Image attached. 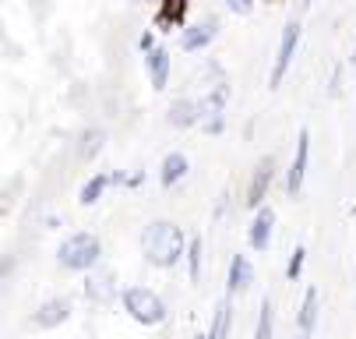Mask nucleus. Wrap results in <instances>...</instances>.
I'll list each match as a JSON object with an SVG mask.
<instances>
[{
    "label": "nucleus",
    "mask_w": 356,
    "mask_h": 339,
    "mask_svg": "<svg viewBox=\"0 0 356 339\" xmlns=\"http://www.w3.org/2000/svg\"><path fill=\"white\" fill-rule=\"evenodd\" d=\"M194 339H212V332H197Z\"/></svg>",
    "instance_id": "28"
},
{
    "label": "nucleus",
    "mask_w": 356,
    "mask_h": 339,
    "mask_svg": "<svg viewBox=\"0 0 356 339\" xmlns=\"http://www.w3.org/2000/svg\"><path fill=\"white\" fill-rule=\"evenodd\" d=\"M314 325H318V290L311 286L307 294H303V304L296 311V339H311L314 336Z\"/></svg>",
    "instance_id": "14"
},
{
    "label": "nucleus",
    "mask_w": 356,
    "mask_h": 339,
    "mask_svg": "<svg viewBox=\"0 0 356 339\" xmlns=\"http://www.w3.org/2000/svg\"><path fill=\"white\" fill-rule=\"evenodd\" d=\"M272 233H275V212H272L268 205H261L258 212H254L250 226H247V244H250L254 251H268Z\"/></svg>",
    "instance_id": "7"
},
{
    "label": "nucleus",
    "mask_w": 356,
    "mask_h": 339,
    "mask_svg": "<svg viewBox=\"0 0 356 339\" xmlns=\"http://www.w3.org/2000/svg\"><path fill=\"white\" fill-rule=\"evenodd\" d=\"M103 149H106V131L103 127H85L81 138H78V159L81 163H92Z\"/></svg>",
    "instance_id": "16"
},
{
    "label": "nucleus",
    "mask_w": 356,
    "mask_h": 339,
    "mask_svg": "<svg viewBox=\"0 0 356 339\" xmlns=\"http://www.w3.org/2000/svg\"><path fill=\"white\" fill-rule=\"evenodd\" d=\"M300 4H303V8H311V4H314V0H300Z\"/></svg>",
    "instance_id": "29"
},
{
    "label": "nucleus",
    "mask_w": 356,
    "mask_h": 339,
    "mask_svg": "<svg viewBox=\"0 0 356 339\" xmlns=\"http://www.w3.org/2000/svg\"><path fill=\"white\" fill-rule=\"evenodd\" d=\"M57 262L67 272H92L99 262H103V240H99L95 233H88V230H78V233L60 240Z\"/></svg>",
    "instance_id": "2"
},
{
    "label": "nucleus",
    "mask_w": 356,
    "mask_h": 339,
    "mask_svg": "<svg viewBox=\"0 0 356 339\" xmlns=\"http://www.w3.org/2000/svg\"><path fill=\"white\" fill-rule=\"evenodd\" d=\"M307 166H311V131L303 127L296 134V152H293L289 170H286V191H289V195H300L303 177H307Z\"/></svg>",
    "instance_id": "6"
},
{
    "label": "nucleus",
    "mask_w": 356,
    "mask_h": 339,
    "mask_svg": "<svg viewBox=\"0 0 356 339\" xmlns=\"http://www.w3.org/2000/svg\"><path fill=\"white\" fill-rule=\"evenodd\" d=\"M187 244L191 240L184 237V230L173 219H156L141 237L145 262L156 265V269H173L180 258H187Z\"/></svg>",
    "instance_id": "1"
},
{
    "label": "nucleus",
    "mask_w": 356,
    "mask_h": 339,
    "mask_svg": "<svg viewBox=\"0 0 356 339\" xmlns=\"http://www.w3.org/2000/svg\"><path fill=\"white\" fill-rule=\"evenodd\" d=\"M250 339H275V308H272L268 297L258 308V325H254V336Z\"/></svg>",
    "instance_id": "21"
},
{
    "label": "nucleus",
    "mask_w": 356,
    "mask_h": 339,
    "mask_svg": "<svg viewBox=\"0 0 356 339\" xmlns=\"http://www.w3.org/2000/svg\"><path fill=\"white\" fill-rule=\"evenodd\" d=\"M201 255H205V240L191 237V244H187V272H191V283H201Z\"/></svg>",
    "instance_id": "22"
},
{
    "label": "nucleus",
    "mask_w": 356,
    "mask_h": 339,
    "mask_svg": "<svg viewBox=\"0 0 356 339\" xmlns=\"http://www.w3.org/2000/svg\"><path fill=\"white\" fill-rule=\"evenodd\" d=\"M85 297H88L92 304H113V301H117V279H113V272H106V269L88 272V279H85Z\"/></svg>",
    "instance_id": "10"
},
{
    "label": "nucleus",
    "mask_w": 356,
    "mask_h": 339,
    "mask_svg": "<svg viewBox=\"0 0 356 339\" xmlns=\"http://www.w3.org/2000/svg\"><path fill=\"white\" fill-rule=\"evenodd\" d=\"M67 318H71V301L67 297H49L46 304H39V311H32L35 329H60Z\"/></svg>",
    "instance_id": "9"
},
{
    "label": "nucleus",
    "mask_w": 356,
    "mask_h": 339,
    "mask_svg": "<svg viewBox=\"0 0 356 339\" xmlns=\"http://www.w3.org/2000/svg\"><path fill=\"white\" fill-rule=\"evenodd\" d=\"M145 68H148V81L156 92H163L170 85V68H173V57L166 46H156L152 54H145Z\"/></svg>",
    "instance_id": "12"
},
{
    "label": "nucleus",
    "mask_w": 356,
    "mask_h": 339,
    "mask_svg": "<svg viewBox=\"0 0 356 339\" xmlns=\"http://www.w3.org/2000/svg\"><path fill=\"white\" fill-rule=\"evenodd\" d=\"M46 4H49V0H29V8H35V15H39V18L46 15Z\"/></svg>",
    "instance_id": "27"
},
{
    "label": "nucleus",
    "mask_w": 356,
    "mask_h": 339,
    "mask_svg": "<svg viewBox=\"0 0 356 339\" xmlns=\"http://www.w3.org/2000/svg\"><path fill=\"white\" fill-rule=\"evenodd\" d=\"M166 120H170L173 127H180V131H187V127L201 124L197 100H173V103H170V110H166Z\"/></svg>",
    "instance_id": "15"
},
{
    "label": "nucleus",
    "mask_w": 356,
    "mask_h": 339,
    "mask_svg": "<svg viewBox=\"0 0 356 339\" xmlns=\"http://www.w3.org/2000/svg\"><path fill=\"white\" fill-rule=\"evenodd\" d=\"M219 36V22L216 18H205V22H194L180 32V50L184 54H197V50H205V46Z\"/></svg>",
    "instance_id": "8"
},
{
    "label": "nucleus",
    "mask_w": 356,
    "mask_h": 339,
    "mask_svg": "<svg viewBox=\"0 0 356 339\" xmlns=\"http://www.w3.org/2000/svg\"><path fill=\"white\" fill-rule=\"evenodd\" d=\"M250 283H254V265H250V258H247V255H233V262H229V276H226V297H240V294H247Z\"/></svg>",
    "instance_id": "11"
},
{
    "label": "nucleus",
    "mask_w": 356,
    "mask_h": 339,
    "mask_svg": "<svg viewBox=\"0 0 356 339\" xmlns=\"http://www.w3.org/2000/svg\"><path fill=\"white\" fill-rule=\"evenodd\" d=\"M353 64H356V54H353Z\"/></svg>",
    "instance_id": "31"
},
{
    "label": "nucleus",
    "mask_w": 356,
    "mask_h": 339,
    "mask_svg": "<svg viewBox=\"0 0 356 339\" xmlns=\"http://www.w3.org/2000/svg\"><path fill=\"white\" fill-rule=\"evenodd\" d=\"M275 166H279L275 156H261V159H258V166H254V173H250V180H247V195H243L247 209L258 212V209L265 205L268 187H272V180H275Z\"/></svg>",
    "instance_id": "4"
},
{
    "label": "nucleus",
    "mask_w": 356,
    "mask_h": 339,
    "mask_svg": "<svg viewBox=\"0 0 356 339\" xmlns=\"http://www.w3.org/2000/svg\"><path fill=\"white\" fill-rule=\"evenodd\" d=\"M134 4H152V0H134Z\"/></svg>",
    "instance_id": "30"
},
{
    "label": "nucleus",
    "mask_w": 356,
    "mask_h": 339,
    "mask_svg": "<svg viewBox=\"0 0 356 339\" xmlns=\"http://www.w3.org/2000/svg\"><path fill=\"white\" fill-rule=\"evenodd\" d=\"M120 304H124L127 318L145 325V329H156V325H163L170 318L166 301L156 294V290H148V286H127L120 294Z\"/></svg>",
    "instance_id": "3"
},
{
    "label": "nucleus",
    "mask_w": 356,
    "mask_h": 339,
    "mask_svg": "<svg viewBox=\"0 0 356 339\" xmlns=\"http://www.w3.org/2000/svg\"><path fill=\"white\" fill-rule=\"evenodd\" d=\"M226 127V117H212V120H201V131L205 134H219Z\"/></svg>",
    "instance_id": "24"
},
{
    "label": "nucleus",
    "mask_w": 356,
    "mask_h": 339,
    "mask_svg": "<svg viewBox=\"0 0 356 339\" xmlns=\"http://www.w3.org/2000/svg\"><path fill=\"white\" fill-rule=\"evenodd\" d=\"M138 46H141V54H152V50H156V36H152V32H145V36L138 39Z\"/></svg>",
    "instance_id": "26"
},
{
    "label": "nucleus",
    "mask_w": 356,
    "mask_h": 339,
    "mask_svg": "<svg viewBox=\"0 0 356 339\" xmlns=\"http://www.w3.org/2000/svg\"><path fill=\"white\" fill-rule=\"evenodd\" d=\"M226 103H229V85H226V81H216V85L197 100V113H201V120L226 117Z\"/></svg>",
    "instance_id": "13"
},
{
    "label": "nucleus",
    "mask_w": 356,
    "mask_h": 339,
    "mask_svg": "<svg viewBox=\"0 0 356 339\" xmlns=\"http://www.w3.org/2000/svg\"><path fill=\"white\" fill-rule=\"evenodd\" d=\"M226 8H229L233 15H250V8H254V0H226Z\"/></svg>",
    "instance_id": "25"
},
{
    "label": "nucleus",
    "mask_w": 356,
    "mask_h": 339,
    "mask_svg": "<svg viewBox=\"0 0 356 339\" xmlns=\"http://www.w3.org/2000/svg\"><path fill=\"white\" fill-rule=\"evenodd\" d=\"M187 170H191V163H187L184 152H170V156H163V166H159V180H163V187H177V184L187 177Z\"/></svg>",
    "instance_id": "17"
},
{
    "label": "nucleus",
    "mask_w": 356,
    "mask_h": 339,
    "mask_svg": "<svg viewBox=\"0 0 356 339\" xmlns=\"http://www.w3.org/2000/svg\"><path fill=\"white\" fill-rule=\"evenodd\" d=\"M300 29H303L300 22H289V25L282 29L279 50H275V64H272V74H268L272 88L282 85V78H286V71H289V64H293V54H296V46H300Z\"/></svg>",
    "instance_id": "5"
},
{
    "label": "nucleus",
    "mask_w": 356,
    "mask_h": 339,
    "mask_svg": "<svg viewBox=\"0 0 356 339\" xmlns=\"http://www.w3.org/2000/svg\"><path fill=\"white\" fill-rule=\"evenodd\" d=\"M229 329H233V297L219 301L216 315H212V339H229Z\"/></svg>",
    "instance_id": "20"
},
{
    "label": "nucleus",
    "mask_w": 356,
    "mask_h": 339,
    "mask_svg": "<svg viewBox=\"0 0 356 339\" xmlns=\"http://www.w3.org/2000/svg\"><path fill=\"white\" fill-rule=\"evenodd\" d=\"M113 180H110V173H92L85 184H81V191H78V202L81 205H95L99 198L106 195V187H110Z\"/></svg>",
    "instance_id": "18"
},
{
    "label": "nucleus",
    "mask_w": 356,
    "mask_h": 339,
    "mask_svg": "<svg viewBox=\"0 0 356 339\" xmlns=\"http://www.w3.org/2000/svg\"><path fill=\"white\" fill-rule=\"evenodd\" d=\"M184 11H187V0H163V8L156 15V25L163 32H170V29L184 25Z\"/></svg>",
    "instance_id": "19"
},
{
    "label": "nucleus",
    "mask_w": 356,
    "mask_h": 339,
    "mask_svg": "<svg viewBox=\"0 0 356 339\" xmlns=\"http://www.w3.org/2000/svg\"><path fill=\"white\" fill-rule=\"evenodd\" d=\"M303 262H307V248H293V255H289V265H286V279L289 283H296L300 279V272H303Z\"/></svg>",
    "instance_id": "23"
}]
</instances>
